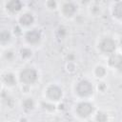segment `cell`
Segmentation results:
<instances>
[{"label": "cell", "instance_id": "obj_1", "mask_svg": "<svg viewBox=\"0 0 122 122\" xmlns=\"http://www.w3.org/2000/svg\"><path fill=\"white\" fill-rule=\"evenodd\" d=\"M36 79H37V72L32 68L25 69L20 73V80H21V82H23V83H25L27 85L33 84L36 81Z\"/></svg>", "mask_w": 122, "mask_h": 122}, {"label": "cell", "instance_id": "obj_2", "mask_svg": "<svg viewBox=\"0 0 122 122\" xmlns=\"http://www.w3.org/2000/svg\"><path fill=\"white\" fill-rule=\"evenodd\" d=\"M92 86L87 80H81L76 86V92L82 97L90 96L92 93Z\"/></svg>", "mask_w": 122, "mask_h": 122}, {"label": "cell", "instance_id": "obj_3", "mask_svg": "<svg viewBox=\"0 0 122 122\" xmlns=\"http://www.w3.org/2000/svg\"><path fill=\"white\" fill-rule=\"evenodd\" d=\"M93 112V106L89 102H82L77 105L76 112L81 117H87Z\"/></svg>", "mask_w": 122, "mask_h": 122}, {"label": "cell", "instance_id": "obj_4", "mask_svg": "<svg viewBox=\"0 0 122 122\" xmlns=\"http://www.w3.org/2000/svg\"><path fill=\"white\" fill-rule=\"evenodd\" d=\"M99 48L103 52L112 53L115 50V42L112 38L106 37L101 40V42L99 44Z\"/></svg>", "mask_w": 122, "mask_h": 122}, {"label": "cell", "instance_id": "obj_5", "mask_svg": "<svg viewBox=\"0 0 122 122\" xmlns=\"http://www.w3.org/2000/svg\"><path fill=\"white\" fill-rule=\"evenodd\" d=\"M47 96L53 101H57L62 96V91L57 86H50L47 89Z\"/></svg>", "mask_w": 122, "mask_h": 122}, {"label": "cell", "instance_id": "obj_6", "mask_svg": "<svg viewBox=\"0 0 122 122\" xmlns=\"http://www.w3.org/2000/svg\"><path fill=\"white\" fill-rule=\"evenodd\" d=\"M26 40L30 44H36L40 40V33L36 30H32L28 31L26 34Z\"/></svg>", "mask_w": 122, "mask_h": 122}, {"label": "cell", "instance_id": "obj_7", "mask_svg": "<svg viewBox=\"0 0 122 122\" xmlns=\"http://www.w3.org/2000/svg\"><path fill=\"white\" fill-rule=\"evenodd\" d=\"M109 65L112 68L120 69L122 67V56L119 54H112L109 58Z\"/></svg>", "mask_w": 122, "mask_h": 122}, {"label": "cell", "instance_id": "obj_8", "mask_svg": "<svg viewBox=\"0 0 122 122\" xmlns=\"http://www.w3.org/2000/svg\"><path fill=\"white\" fill-rule=\"evenodd\" d=\"M7 8L8 10H10V11H18L21 10V2L18 1V0H12V1H10L8 4H7Z\"/></svg>", "mask_w": 122, "mask_h": 122}, {"label": "cell", "instance_id": "obj_9", "mask_svg": "<svg viewBox=\"0 0 122 122\" xmlns=\"http://www.w3.org/2000/svg\"><path fill=\"white\" fill-rule=\"evenodd\" d=\"M75 12V7L71 3H66L63 6V13L67 16H71Z\"/></svg>", "mask_w": 122, "mask_h": 122}, {"label": "cell", "instance_id": "obj_10", "mask_svg": "<svg viewBox=\"0 0 122 122\" xmlns=\"http://www.w3.org/2000/svg\"><path fill=\"white\" fill-rule=\"evenodd\" d=\"M20 23L24 26H29L33 23V16L30 13H25L20 17Z\"/></svg>", "mask_w": 122, "mask_h": 122}, {"label": "cell", "instance_id": "obj_11", "mask_svg": "<svg viewBox=\"0 0 122 122\" xmlns=\"http://www.w3.org/2000/svg\"><path fill=\"white\" fill-rule=\"evenodd\" d=\"M113 15L119 19H122V2H118L113 9Z\"/></svg>", "mask_w": 122, "mask_h": 122}, {"label": "cell", "instance_id": "obj_12", "mask_svg": "<svg viewBox=\"0 0 122 122\" xmlns=\"http://www.w3.org/2000/svg\"><path fill=\"white\" fill-rule=\"evenodd\" d=\"M4 81L6 82L7 85L9 86H13L15 83H16V80H15V77L12 73H7L5 76H4Z\"/></svg>", "mask_w": 122, "mask_h": 122}, {"label": "cell", "instance_id": "obj_13", "mask_svg": "<svg viewBox=\"0 0 122 122\" xmlns=\"http://www.w3.org/2000/svg\"><path fill=\"white\" fill-rule=\"evenodd\" d=\"M23 107L25 110H31L33 108V100L31 98H26L23 101Z\"/></svg>", "mask_w": 122, "mask_h": 122}, {"label": "cell", "instance_id": "obj_14", "mask_svg": "<svg viewBox=\"0 0 122 122\" xmlns=\"http://www.w3.org/2000/svg\"><path fill=\"white\" fill-rule=\"evenodd\" d=\"M94 73L97 77H103L105 74H106V70L102 67V66H97L95 68V71H94Z\"/></svg>", "mask_w": 122, "mask_h": 122}, {"label": "cell", "instance_id": "obj_15", "mask_svg": "<svg viewBox=\"0 0 122 122\" xmlns=\"http://www.w3.org/2000/svg\"><path fill=\"white\" fill-rule=\"evenodd\" d=\"M108 120V115L105 113V112H98L97 115H96V121L97 122H107Z\"/></svg>", "mask_w": 122, "mask_h": 122}, {"label": "cell", "instance_id": "obj_16", "mask_svg": "<svg viewBox=\"0 0 122 122\" xmlns=\"http://www.w3.org/2000/svg\"><path fill=\"white\" fill-rule=\"evenodd\" d=\"M21 55L23 58H29L31 55V51L29 49H23L21 50Z\"/></svg>", "mask_w": 122, "mask_h": 122}, {"label": "cell", "instance_id": "obj_17", "mask_svg": "<svg viewBox=\"0 0 122 122\" xmlns=\"http://www.w3.org/2000/svg\"><path fill=\"white\" fill-rule=\"evenodd\" d=\"M1 40H2V42H5V41H8V40H10V33L8 32V31H2L1 32Z\"/></svg>", "mask_w": 122, "mask_h": 122}, {"label": "cell", "instance_id": "obj_18", "mask_svg": "<svg viewBox=\"0 0 122 122\" xmlns=\"http://www.w3.org/2000/svg\"><path fill=\"white\" fill-rule=\"evenodd\" d=\"M42 106H43L45 109L49 110V111H53V110H54V105H51V104H49V103H43Z\"/></svg>", "mask_w": 122, "mask_h": 122}, {"label": "cell", "instance_id": "obj_19", "mask_svg": "<svg viewBox=\"0 0 122 122\" xmlns=\"http://www.w3.org/2000/svg\"><path fill=\"white\" fill-rule=\"evenodd\" d=\"M47 5L49 6V8H51V9H54L55 6H56V3H55L54 1H49V2L47 3Z\"/></svg>", "mask_w": 122, "mask_h": 122}, {"label": "cell", "instance_id": "obj_20", "mask_svg": "<svg viewBox=\"0 0 122 122\" xmlns=\"http://www.w3.org/2000/svg\"><path fill=\"white\" fill-rule=\"evenodd\" d=\"M12 57H13V52H12V51H7V52H6V58H7V59L10 60V59H11Z\"/></svg>", "mask_w": 122, "mask_h": 122}, {"label": "cell", "instance_id": "obj_21", "mask_svg": "<svg viewBox=\"0 0 122 122\" xmlns=\"http://www.w3.org/2000/svg\"><path fill=\"white\" fill-rule=\"evenodd\" d=\"M67 67H68V68H69V67L71 68V69H70V71H74V65H73L72 63H69Z\"/></svg>", "mask_w": 122, "mask_h": 122}, {"label": "cell", "instance_id": "obj_22", "mask_svg": "<svg viewBox=\"0 0 122 122\" xmlns=\"http://www.w3.org/2000/svg\"><path fill=\"white\" fill-rule=\"evenodd\" d=\"M120 46H121V48H122V37H121V39H120Z\"/></svg>", "mask_w": 122, "mask_h": 122}]
</instances>
